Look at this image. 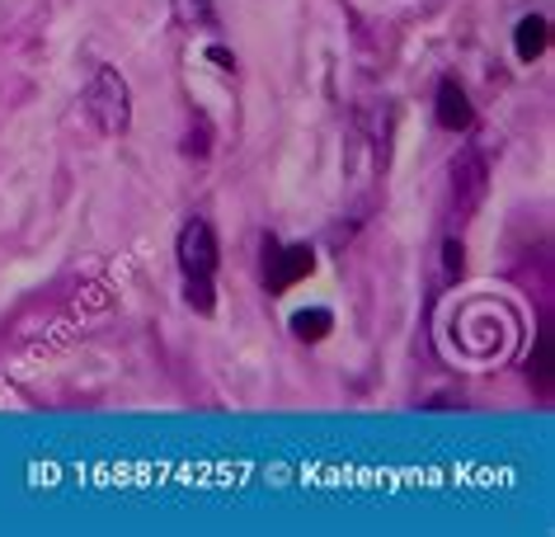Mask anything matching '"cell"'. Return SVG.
Returning a JSON list of instances; mask_svg holds the SVG:
<instances>
[{
	"instance_id": "cell-1",
	"label": "cell",
	"mask_w": 555,
	"mask_h": 537,
	"mask_svg": "<svg viewBox=\"0 0 555 537\" xmlns=\"http://www.w3.org/2000/svg\"><path fill=\"white\" fill-rule=\"evenodd\" d=\"M86 114L90 123L100 128L104 137H122L132 123V94H128V80H122L118 72H94L90 90H86Z\"/></svg>"
},
{
	"instance_id": "cell-2",
	"label": "cell",
	"mask_w": 555,
	"mask_h": 537,
	"mask_svg": "<svg viewBox=\"0 0 555 537\" xmlns=\"http://www.w3.org/2000/svg\"><path fill=\"white\" fill-rule=\"evenodd\" d=\"M452 213L456 222H466V217H476V208L485 203V189H490V170H485V156L480 151H462V156L452 161Z\"/></svg>"
},
{
	"instance_id": "cell-3",
	"label": "cell",
	"mask_w": 555,
	"mask_h": 537,
	"mask_svg": "<svg viewBox=\"0 0 555 537\" xmlns=\"http://www.w3.org/2000/svg\"><path fill=\"white\" fill-rule=\"evenodd\" d=\"M175 255H179V269H184L189 279H212V269H217V236H212V227H207V222H189L184 231H179Z\"/></svg>"
},
{
	"instance_id": "cell-4",
	"label": "cell",
	"mask_w": 555,
	"mask_h": 537,
	"mask_svg": "<svg viewBox=\"0 0 555 537\" xmlns=\"http://www.w3.org/2000/svg\"><path fill=\"white\" fill-rule=\"evenodd\" d=\"M438 123L442 128H452V132L470 128V100H466V90L456 86V80H442L438 86Z\"/></svg>"
},
{
	"instance_id": "cell-5",
	"label": "cell",
	"mask_w": 555,
	"mask_h": 537,
	"mask_svg": "<svg viewBox=\"0 0 555 537\" xmlns=\"http://www.w3.org/2000/svg\"><path fill=\"white\" fill-rule=\"evenodd\" d=\"M301 273H311V251H307V245L287 251L283 265H278V259H269V283H273V287H287L293 279H301Z\"/></svg>"
},
{
	"instance_id": "cell-6",
	"label": "cell",
	"mask_w": 555,
	"mask_h": 537,
	"mask_svg": "<svg viewBox=\"0 0 555 537\" xmlns=\"http://www.w3.org/2000/svg\"><path fill=\"white\" fill-rule=\"evenodd\" d=\"M546 52V20H522L518 24V57L522 62H532V57H541Z\"/></svg>"
},
{
	"instance_id": "cell-7",
	"label": "cell",
	"mask_w": 555,
	"mask_h": 537,
	"mask_svg": "<svg viewBox=\"0 0 555 537\" xmlns=\"http://www.w3.org/2000/svg\"><path fill=\"white\" fill-rule=\"evenodd\" d=\"M175 20L184 29H212V0H175Z\"/></svg>"
},
{
	"instance_id": "cell-8",
	"label": "cell",
	"mask_w": 555,
	"mask_h": 537,
	"mask_svg": "<svg viewBox=\"0 0 555 537\" xmlns=\"http://www.w3.org/2000/svg\"><path fill=\"white\" fill-rule=\"evenodd\" d=\"M330 325H335V321H330V311H297L293 316V330L301 340H325Z\"/></svg>"
},
{
	"instance_id": "cell-9",
	"label": "cell",
	"mask_w": 555,
	"mask_h": 537,
	"mask_svg": "<svg viewBox=\"0 0 555 537\" xmlns=\"http://www.w3.org/2000/svg\"><path fill=\"white\" fill-rule=\"evenodd\" d=\"M189 307H198L203 316L217 307L212 302V279H189Z\"/></svg>"
}]
</instances>
